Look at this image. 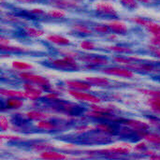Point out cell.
<instances>
[{"mask_svg":"<svg viewBox=\"0 0 160 160\" xmlns=\"http://www.w3.org/2000/svg\"><path fill=\"white\" fill-rule=\"evenodd\" d=\"M2 51H6L8 52H27V49L23 47H18V46H9V45H1Z\"/></svg>","mask_w":160,"mask_h":160,"instance_id":"26","label":"cell"},{"mask_svg":"<svg viewBox=\"0 0 160 160\" xmlns=\"http://www.w3.org/2000/svg\"><path fill=\"white\" fill-rule=\"evenodd\" d=\"M23 92H24L25 98H29V99H32V100L38 99V98H40V96L42 94V92L40 90H38V88H36V87L30 88V89H25Z\"/></svg>","mask_w":160,"mask_h":160,"instance_id":"19","label":"cell"},{"mask_svg":"<svg viewBox=\"0 0 160 160\" xmlns=\"http://www.w3.org/2000/svg\"><path fill=\"white\" fill-rule=\"evenodd\" d=\"M37 128H39V129L51 131V130H55V129H57L58 126L55 125L54 123L49 122V121H47V120L45 119V120L38 121V125H37Z\"/></svg>","mask_w":160,"mask_h":160,"instance_id":"18","label":"cell"},{"mask_svg":"<svg viewBox=\"0 0 160 160\" xmlns=\"http://www.w3.org/2000/svg\"><path fill=\"white\" fill-rule=\"evenodd\" d=\"M23 31H24L25 35H27L31 38H40L45 34L43 30L38 29V28L30 26V25H25L23 27Z\"/></svg>","mask_w":160,"mask_h":160,"instance_id":"16","label":"cell"},{"mask_svg":"<svg viewBox=\"0 0 160 160\" xmlns=\"http://www.w3.org/2000/svg\"><path fill=\"white\" fill-rule=\"evenodd\" d=\"M113 61H115L116 63H119V64H126V65H128V64H132V63H134V58H128V57H114V58H113Z\"/></svg>","mask_w":160,"mask_h":160,"instance_id":"31","label":"cell"},{"mask_svg":"<svg viewBox=\"0 0 160 160\" xmlns=\"http://www.w3.org/2000/svg\"><path fill=\"white\" fill-rule=\"evenodd\" d=\"M19 77L28 82L34 83V84H38V86H42V87H49L51 86L50 81L45 78L42 77L40 75H37V74H33V73H29V72H22L19 74Z\"/></svg>","mask_w":160,"mask_h":160,"instance_id":"2","label":"cell"},{"mask_svg":"<svg viewBox=\"0 0 160 160\" xmlns=\"http://www.w3.org/2000/svg\"><path fill=\"white\" fill-rule=\"evenodd\" d=\"M108 26L110 28V30L115 34H119V35H125L128 33V24L126 22H124L123 21H119V20H112L111 22H109Z\"/></svg>","mask_w":160,"mask_h":160,"instance_id":"6","label":"cell"},{"mask_svg":"<svg viewBox=\"0 0 160 160\" xmlns=\"http://www.w3.org/2000/svg\"><path fill=\"white\" fill-rule=\"evenodd\" d=\"M12 68L19 71H25V70L33 69V66L31 64H28L26 62H21V61L12 62Z\"/></svg>","mask_w":160,"mask_h":160,"instance_id":"21","label":"cell"},{"mask_svg":"<svg viewBox=\"0 0 160 160\" xmlns=\"http://www.w3.org/2000/svg\"><path fill=\"white\" fill-rule=\"evenodd\" d=\"M94 10L100 15L110 16V17H117L118 11L115 7L109 2V0H99L94 4Z\"/></svg>","mask_w":160,"mask_h":160,"instance_id":"1","label":"cell"},{"mask_svg":"<svg viewBox=\"0 0 160 160\" xmlns=\"http://www.w3.org/2000/svg\"><path fill=\"white\" fill-rule=\"evenodd\" d=\"M93 30L99 34H108L111 30L108 24H97L93 26Z\"/></svg>","mask_w":160,"mask_h":160,"instance_id":"30","label":"cell"},{"mask_svg":"<svg viewBox=\"0 0 160 160\" xmlns=\"http://www.w3.org/2000/svg\"><path fill=\"white\" fill-rule=\"evenodd\" d=\"M1 94L3 96L8 97V98H25L24 92L18 91V90H5L1 89Z\"/></svg>","mask_w":160,"mask_h":160,"instance_id":"20","label":"cell"},{"mask_svg":"<svg viewBox=\"0 0 160 160\" xmlns=\"http://www.w3.org/2000/svg\"><path fill=\"white\" fill-rule=\"evenodd\" d=\"M127 125H128L129 127H131L133 129H136V130H146L149 128L147 124L143 122H140V121H135V120L127 121Z\"/></svg>","mask_w":160,"mask_h":160,"instance_id":"22","label":"cell"},{"mask_svg":"<svg viewBox=\"0 0 160 160\" xmlns=\"http://www.w3.org/2000/svg\"><path fill=\"white\" fill-rule=\"evenodd\" d=\"M144 139H145L146 141H148L149 142H151V143L160 145V136L159 135H158V134H154V133L146 134V135L144 136Z\"/></svg>","mask_w":160,"mask_h":160,"instance_id":"29","label":"cell"},{"mask_svg":"<svg viewBox=\"0 0 160 160\" xmlns=\"http://www.w3.org/2000/svg\"><path fill=\"white\" fill-rule=\"evenodd\" d=\"M46 16L52 19H64L67 16V13L64 9L55 8L48 10L46 12Z\"/></svg>","mask_w":160,"mask_h":160,"instance_id":"17","label":"cell"},{"mask_svg":"<svg viewBox=\"0 0 160 160\" xmlns=\"http://www.w3.org/2000/svg\"><path fill=\"white\" fill-rule=\"evenodd\" d=\"M40 158H44V159H65L68 157L61 153H58L56 151H52V149H51V150L43 151L40 154Z\"/></svg>","mask_w":160,"mask_h":160,"instance_id":"13","label":"cell"},{"mask_svg":"<svg viewBox=\"0 0 160 160\" xmlns=\"http://www.w3.org/2000/svg\"><path fill=\"white\" fill-rule=\"evenodd\" d=\"M52 65L60 69H67V70H78L79 65L77 63H69L65 58L63 59H55L52 61Z\"/></svg>","mask_w":160,"mask_h":160,"instance_id":"8","label":"cell"},{"mask_svg":"<svg viewBox=\"0 0 160 160\" xmlns=\"http://www.w3.org/2000/svg\"><path fill=\"white\" fill-rule=\"evenodd\" d=\"M98 128L99 130H101V131H104V132H110L111 131V128L108 126H106V125H99L98 127Z\"/></svg>","mask_w":160,"mask_h":160,"instance_id":"38","label":"cell"},{"mask_svg":"<svg viewBox=\"0 0 160 160\" xmlns=\"http://www.w3.org/2000/svg\"><path fill=\"white\" fill-rule=\"evenodd\" d=\"M122 6H124L127 8L130 9H136L139 8V2L137 0H119Z\"/></svg>","mask_w":160,"mask_h":160,"instance_id":"28","label":"cell"},{"mask_svg":"<svg viewBox=\"0 0 160 160\" xmlns=\"http://www.w3.org/2000/svg\"><path fill=\"white\" fill-rule=\"evenodd\" d=\"M151 42L154 46H157V47H160V38L159 37H155L151 38Z\"/></svg>","mask_w":160,"mask_h":160,"instance_id":"37","label":"cell"},{"mask_svg":"<svg viewBox=\"0 0 160 160\" xmlns=\"http://www.w3.org/2000/svg\"><path fill=\"white\" fill-rule=\"evenodd\" d=\"M139 3H142V4H150L152 3V0H137Z\"/></svg>","mask_w":160,"mask_h":160,"instance_id":"43","label":"cell"},{"mask_svg":"<svg viewBox=\"0 0 160 160\" xmlns=\"http://www.w3.org/2000/svg\"><path fill=\"white\" fill-rule=\"evenodd\" d=\"M47 40L54 43V44H57V45H62V46H65V45H69L70 44V40L64 37V36H61V35H57V34H51V35H48L46 37Z\"/></svg>","mask_w":160,"mask_h":160,"instance_id":"10","label":"cell"},{"mask_svg":"<svg viewBox=\"0 0 160 160\" xmlns=\"http://www.w3.org/2000/svg\"><path fill=\"white\" fill-rule=\"evenodd\" d=\"M71 28L73 31H75L79 34L84 35V36L92 35L93 31H94L92 28H90L88 25H86L85 23H82V22H75L71 25Z\"/></svg>","mask_w":160,"mask_h":160,"instance_id":"11","label":"cell"},{"mask_svg":"<svg viewBox=\"0 0 160 160\" xmlns=\"http://www.w3.org/2000/svg\"><path fill=\"white\" fill-rule=\"evenodd\" d=\"M151 50H152V52H153V53H154V54H156L157 56L160 57V49L158 48V47H157V46L151 47Z\"/></svg>","mask_w":160,"mask_h":160,"instance_id":"39","label":"cell"},{"mask_svg":"<svg viewBox=\"0 0 160 160\" xmlns=\"http://www.w3.org/2000/svg\"><path fill=\"white\" fill-rule=\"evenodd\" d=\"M127 68H130V69H133V70L142 71V72H151V71L155 70V68L153 66L145 65V64H136V63H132V64L127 65Z\"/></svg>","mask_w":160,"mask_h":160,"instance_id":"15","label":"cell"},{"mask_svg":"<svg viewBox=\"0 0 160 160\" xmlns=\"http://www.w3.org/2000/svg\"><path fill=\"white\" fill-rule=\"evenodd\" d=\"M145 147H146V144L142 142V143H139V144L135 147V149H136V150H138V151H140V150H141V151H142V149H144Z\"/></svg>","mask_w":160,"mask_h":160,"instance_id":"42","label":"cell"},{"mask_svg":"<svg viewBox=\"0 0 160 160\" xmlns=\"http://www.w3.org/2000/svg\"><path fill=\"white\" fill-rule=\"evenodd\" d=\"M19 3H23V4H31V3H36L39 0H14Z\"/></svg>","mask_w":160,"mask_h":160,"instance_id":"41","label":"cell"},{"mask_svg":"<svg viewBox=\"0 0 160 160\" xmlns=\"http://www.w3.org/2000/svg\"><path fill=\"white\" fill-rule=\"evenodd\" d=\"M107 50H110L112 52H122V53H128L131 52L132 50L129 47H126V46H119V45H112V46H108L106 47Z\"/></svg>","mask_w":160,"mask_h":160,"instance_id":"25","label":"cell"},{"mask_svg":"<svg viewBox=\"0 0 160 160\" xmlns=\"http://www.w3.org/2000/svg\"><path fill=\"white\" fill-rule=\"evenodd\" d=\"M68 93L75 99L83 101V102H89L91 104H98L101 101V99L94 95L85 93L84 91H80V90H75V89H70L68 91Z\"/></svg>","mask_w":160,"mask_h":160,"instance_id":"3","label":"cell"},{"mask_svg":"<svg viewBox=\"0 0 160 160\" xmlns=\"http://www.w3.org/2000/svg\"><path fill=\"white\" fill-rule=\"evenodd\" d=\"M29 12L33 15H46V12L42 9V8H32L29 10Z\"/></svg>","mask_w":160,"mask_h":160,"instance_id":"35","label":"cell"},{"mask_svg":"<svg viewBox=\"0 0 160 160\" xmlns=\"http://www.w3.org/2000/svg\"><path fill=\"white\" fill-rule=\"evenodd\" d=\"M32 148L35 151H46V150H51L53 148V145L47 143V142H38L32 145Z\"/></svg>","mask_w":160,"mask_h":160,"instance_id":"27","label":"cell"},{"mask_svg":"<svg viewBox=\"0 0 160 160\" xmlns=\"http://www.w3.org/2000/svg\"><path fill=\"white\" fill-rule=\"evenodd\" d=\"M6 18H7V21L11 22H19L21 21V19L19 17H17L13 14H8L6 16Z\"/></svg>","mask_w":160,"mask_h":160,"instance_id":"36","label":"cell"},{"mask_svg":"<svg viewBox=\"0 0 160 160\" xmlns=\"http://www.w3.org/2000/svg\"><path fill=\"white\" fill-rule=\"evenodd\" d=\"M65 84L70 89L80 90V91H87L90 90L92 85L87 82H80V81H66Z\"/></svg>","mask_w":160,"mask_h":160,"instance_id":"9","label":"cell"},{"mask_svg":"<svg viewBox=\"0 0 160 160\" xmlns=\"http://www.w3.org/2000/svg\"><path fill=\"white\" fill-rule=\"evenodd\" d=\"M90 107L92 108L93 111H96V112H102V113H109V112H112L110 109L102 108V107H99V106H96V104H92Z\"/></svg>","mask_w":160,"mask_h":160,"instance_id":"33","label":"cell"},{"mask_svg":"<svg viewBox=\"0 0 160 160\" xmlns=\"http://www.w3.org/2000/svg\"><path fill=\"white\" fill-rule=\"evenodd\" d=\"M27 117L31 120H35V121H41V120H45L47 119L49 116L48 114L46 113H43V112H29L26 113Z\"/></svg>","mask_w":160,"mask_h":160,"instance_id":"23","label":"cell"},{"mask_svg":"<svg viewBox=\"0 0 160 160\" xmlns=\"http://www.w3.org/2000/svg\"><path fill=\"white\" fill-rule=\"evenodd\" d=\"M148 32H150L151 34H153L155 37H159L160 38V23L151 21L148 19L147 22L145 23V25L143 26Z\"/></svg>","mask_w":160,"mask_h":160,"instance_id":"14","label":"cell"},{"mask_svg":"<svg viewBox=\"0 0 160 160\" xmlns=\"http://www.w3.org/2000/svg\"><path fill=\"white\" fill-rule=\"evenodd\" d=\"M85 81L89 82L91 85H96V86H109L110 85V81L106 78H101V77H86Z\"/></svg>","mask_w":160,"mask_h":160,"instance_id":"12","label":"cell"},{"mask_svg":"<svg viewBox=\"0 0 160 160\" xmlns=\"http://www.w3.org/2000/svg\"><path fill=\"white\" fill-rule=\"evenodd\" d=\"M101 71L105 74L108 75H112V76H119V77H123V78H128V79H131L134 76V73L127 68H117V67H113V68H102Z\"/></svg>","mask_w":160,"mask_h":160,"instance_id":"4","label":"cell"},{"mask_svg":"<svg viewBox=\"0 0 160 160\" xmlns=\"http://www.w3.org/2000/svg\"><path fill=\"white\" fill-rule=\"evenodd\" d=\"M59 97V95H57V94H55V93H51V94H49V95H47L45 98H48V99H55V98H57Z\"/></svg>","mask_w":160,"mask_h":160,"instance_id":"40","label":"cell"},{"mask_svg":"<svg viewBox=\"0 0 160 160\" xmlns=\"http://www.w3.org/2000/svg\"><path fill=\"white\" fill-rule=\"evenodd\" d=\"M23 105V101L18 98H9L7 100V106L10 109H19Z\"/></svg>","mask_w":160,"mask_h":160,"instance_id":"24","label":"cell"},{"mask_svg":"<svg viewBox=\"0 0 160 160\" xmlns=\"http://www.w3.org/2000/svg\"><path fill=\"white\" fill-rule=\"evenodd\" d=\"M49 4L53 6L54 8L70 9L80 8L82 2H80V0H49Z\"/></svg>","mask_w":160,"mask_h":160,"instance_id":"5","label":"cell"},{"mask_svg":"<svg viewBox=\"0 0 160 160\" xmlns=\"http://www.w3.org/2000/svg\"><path fill=\"white\" fill-rule=\"evenodd\" d=\"M0 127L1 129L3 131H6L8 128V121L5 116H1V120H0Z\"/></svg>","mask_w":160,"mask_h":160,"instance_id":"34","label":"cell"},{"mask_svg":"<svg viewBox=\"0 0 160 160\" xmlns=\"http://www.w3.org/2000/svg\"><path fill=\"white\" fill-rule=\"evenodd\" d=\"M81 61L87 63L91 66H104L109 64V60L103 57H98V56H92L89 54H84L82 56H80L79 58Z\"/></svg>","mask_w":160,"mask_h":160,"instance_id":"7","label":"cell"},{"mask_svg":"<svg viewBox=\"0 0 160 160\" xmlns=\"http://www.w3.org/2000/svg\"><path fill=\"white\" fill-rule=\"evenodd\" d=\"M81 48L83 49V50H88V51H91V50H94L96 48V45L92 42V41H82L81 44H80Z\"/></svg>","mask_w":160,"mask_h":160,"instance_id":"32","label":"cell"},{"mask_svg":"<svg viewBox=\"0 0 160 160\" xmlns=\"http://www.w3.org/2000/svg\"><path fill=\"white\" fill-rule=\"evenodd\" d=\"M151 158H160V157L157 156V157H151Z\"/></svg>","mask_w":160,"mask_h":160,"instance_id":"44","label":"cell"}]
</instances>
